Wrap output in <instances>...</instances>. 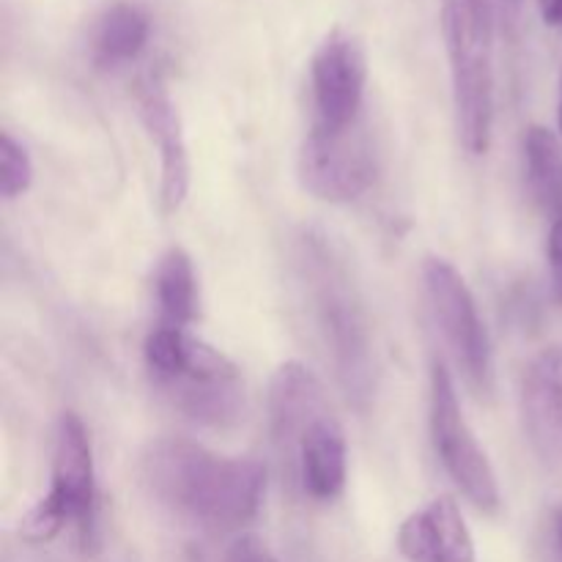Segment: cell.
I'll use <instances>...</instances> for the list:
<instances>
[{"label":"cell","instance_id":"6da1fadb","mask_svg":"<svg viewBox=\"0 0 562 562\" xmlns=\"http://www.w3.org/2000/svg\"><path fill=\"white\" fill-rule=\"evenodd\" d=\"M146 492L170 508L212 530L250 525L267 494V467L241 456H217L181 437H162L140 459Z\"/></svg>","mask_w":562,"mask_h":562},{"label":"cell","instance_id":"7a4b0ae2","mask_svg":"<svg viewBox=\"0 0 562 562\" xmlns=\"http://www.w3.org/2000/svg\"><path fill=\"white\" fill-rule=\"evenodd\" d=\"M302 274L313 302L318 335L333 360L340 390L351 404L366 409L376 390V355H373L371 322L362 307L349 272L335 258L324 236L307 234L300 250Z\"/></svg>","mask_w":562,"mask_h":562},{"label":"cell","instance_id":"3957f363","mask_svg":"<svg viewBox=\"0 0 562 562\" xmlns=\"http://www.w3.org/2000/svg\"><path fill=\"white\" fill-rule=\"evenodd\" d=\"M450 80H453L456 124L461 146L481 157L494 135V25L481 0H442L439 9Z\"/></svg>","mask_w":562,"mask_h":562},{"label":"cell","instance_id":"277c9868","mask_svg":"<svg viewBox=\"0 0 562 562\" xmlns=\"http://www.w3.org/2000/svg\"><path fill=\"white\" fill-rule=\"evenodd\" d=\"M423 294L445 346L453 355L461 376L477 395L494 390V349L483 324L477 302L464 274L442 256H426L423 261Z\"/></svg>","mask_w":562,"mask_h":562},{"label":"cell","instance_id":"5b68a950","mask_svg":"<svg viewBox=\"0 0 562 562\" xmlns=\"http://www.w3.org/2000/svg\"><path fill=\"white\" fill-rule=\"evenodd\" d=\"M428 426L439 464L445 467L459 492L483 514H497L503 505L497 472L486 450L477 442L475 431L461 409L456 382L445 362L431 366V395H428Z\"/></svg>","mask_w":562,"mask_h":562},{"label":"cell","instance_id":"8992f818","mask_svg":"<svg viewBox=\"0 0 562 562\" xmlns=\"http://www.w3.org/2000/svg\"><path fill=\"white\" fill-rule=\"evenodd\" d=\"M296 176L305 192L324 203H355L379 179V159L371 135L357 121L340 132L311 126L296 157Z\"/></svg>","mask_w":562,"mask_h":562},{"label":"cell","instance_id":"52a82bcc","mask_svg":"<svg viewBox=\"0 0 562 562\" xmlns=\"http://www.w3.org/2000/svg\"><path fill=\"white\" fill-rule=\"evenodd\" d=\"M368 86V58L360 38L335 27L311 60L313 126L327 132L349 130L360 121Z\"/></svg>","mask_w":562,"mask_h":562},{"label":"cell","instance_id":"ba28073f","mask_svg":"<svg viewBox=\"0 0 562 562\" xmlns=\"http://www.w3.org/2000/svg\"><path fill=\"white\" fill-rule=\"evenodd\" d=\"M44 499L64 516L66 527H77L88 547L97 525V470L91 437L77 412H64L55 428L53 483Z\"/></svg>","mask_w":562,"mask_h":562},{"label":"cell","instance_id":"9c48e42d","mask_svg":"<svg viewBox=\"0 0 562 562\" xmlns=\"http://www.w3.org/2000/svg\"><path fill=\"white\" fill-rule=\"evenodd\" d=\"M519 415L532 456L549 475L562 477V344L527 362L519 387Z\"/></svg>","mask_w":562,"mask_h":562},{"label":"cell","instance_id":"30bf717a","mask_svg":"<svg viewBox=\"0 0 562 562\" xmlns=\"http://www.w3.org/2000/svg\"><path fill=\"white\" fill-rule=\"evenodd\" d=\"M137 113L159 151V206L176 214L190 195V154L179 108L162 82H143L137 91Z\"/></svg>","mask_w":562,"mask_h":562},{"label":"cell","instance_id":"8fae6325","mask_svg":"<svg viewBox=\"0 0 562 562\" xmlns=\"http://www.w3.org/2000/svg\"><path fill=\"white\" fill-rule=\"evenodd\" d=\"M398 552L406 562H475V538L453 497H437L398 527Z\"/></svg>","mask_w":562,"mask_h":562},{"label":"cell","instance_id":"7c38bea8","mask_svg":"<svg viewBox=\"0 0 562 562\" xmlns=\"http://www.w3.org/2000/svg\"><path fill=\"white\" fill-rule=\"evenodd\" d=\"M269 428L274 445L289 459L302 434L322 415L333 412L322 379L300 360H289L269 379Z\"/></svg>","mask_w":562,"mask_h":562},{"label":"cell","instance_id":"4fadbf2b","mask_svg":"<svg viewBox=\"0 0 562 562\" xmlns=\"http://www.w3.org/2000/svg\"><path fill=\"white\" fill-rule=\"evenodd\" d=\"M302 492L318 503H333L344 494L349 477V445L335 412L318 417L289 453Z\"/></svg>","mask_w":562,"mask_h":562},{"label":"cell","instance_id":"5bb4252c","mask_svg":"<svg viewBox=\"0 0 562 562\" xmlns=\"http://www.w3.org/2000/svg\"><path fill=\"white\" fill-rule=\"evenodd\" d=\"M151 38V16L132 0H115L104 5L91 25L88 47L99 69H119L132 64Z\"/></svg>","mask_w":562,"mask_h":562},{"label":"cell","instance_id":"9a60e30c","mask_svg":"<svg viewBox=\"0 0 562 562\" xmlns=\"http://www.w3.org/2000/svg\"><path fill=\"white\" fill-rule=\"evenodd\" d=\"M525 173L532 201L547 217H562V137L543 124L525 132Z\"/></svg>","mask_w":562,"mask_h":562},{"label":"cell","instance_id":"2e32d148","mask_svg":"<svg viewBox=\"0 0 562 562\" xmlns=\"http://www.w3.org/2000/svg\"><path fill=\"white\" fill-rule=\"evenodd\" d=\"M154 296L165 327H181L198 316V278L192 258L184 247H170L162 252L154 269Z\"/></svg>","mask_w":562,"mask_h":562},{"label":"cell","instance_id":"e0dca14e","mask_svg":"<svg viewBox=\"0 0 562 562\" xmlns=\"http://www.w3.org/2000/svg\"><path fill=\"white\" fill-rule=\"evenodd\" d=\"M33 184V162L27 148L11 137V132H0V195L5 201L25 195Z\"/></svg>","mask_w":562,"mask_h":562},{"label":"cell","instance_id":"ac0fdd59","mask_svg":"<svg viewBox=\"0 0 562 562\" xmlns=\"http://www.w3.org/2000/svg\"><path fill=\"white\" fill-rule=\"evenodd\" d=\"M225 562H280L278 554L267 547L258 536H239L225 552Z\"/></svg>","mask_w":562,"mask_h":562},{"label":"cell","instance_id":"d6986e66","mask_svg":"<svg viewBox=\"0 0 562 562\" xmlns=\"http://www.w3.org/2000/svg\"><path fill=\"white\" fill-rule=\"evenodd\" d=\"M547 261H549V283H552V296L562 305V217L552 220L547 239Z\"/></svg>","mask_w":562,"mask_h":562},{"label":"cell","instance_id":"ffe728a7","mask_svg":"<svg viewBox=\"0 0 562 562\" xmlns=\"http://www.w3.org/2000/svg\"><path fill=\"white\" fill-rule=\"evenodd\" d=\"M486 11L492 14L494 25L503 31H514L521 14V0H481Z\"/></svg>","mask_w":562,"mask_h":562},{"label":"cell","instance_id":"44dd1931","mask_svg":"<svg viewBox=\"0 0 562 562\" xmlns=\"http://www.w3.org/2000/svg\"><path fill=\"white\" fill-rule=\"evenodd\" d=\"M538 11L549 27H562V0H538Z\"/></svg>","mask_w":562,"mask_h":562},{"label":"cell","instance_id":"7402d4cb","mask_svg":"<svg viewBox=\"0 0 562 562\" xmlns=\"http://www.w3.org/2000/svg\"><path fill=\"white\" fill-rule=\"evenodd\" d=\"M554 532H558V543H560V552H562V508L554 516Z\"/></svg>","mask_w":562,"mask_h":562},{"label":"cell","instance_id":"603a6c76","mask_svg":"<svg viewBox=\"0 0 562 562\" xmlns=\"http://www.w3.org/2000/svg\"><path fill=\"white\" fill-rule=\"evenodd\" d=\"M558 126H560V137H562V75H560V110H558Z\"/></svg>","mask_w":562,"mask_h":562}]
</instances>
